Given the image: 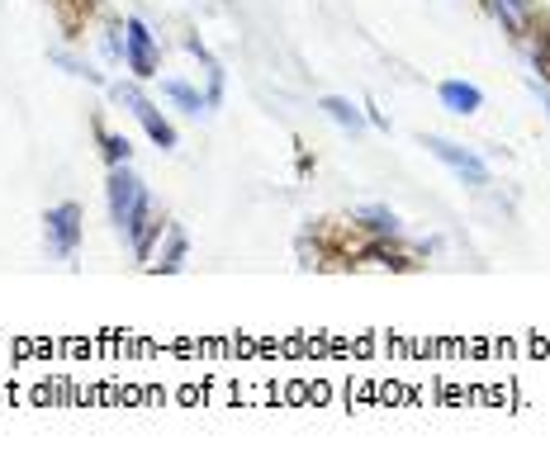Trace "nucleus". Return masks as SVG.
I'll use <instances>...</instances> for the list:
<instances>
[{
    "mask_svg": "<svg viewBox=\"0 0 550 464\" xmlns=\"http://www.w3.org/2000/svg\"><path fill=\"white\" fill-rule=\"evenodd\" d=\"M105 195H110V218H114V228H119V232L138 237V232L152 223V204H147V190H143V180L129 171V161L110 171V185H105Z\"/></svg>",
    "mask_w": 550,
    "mask_h": 464,
    "instance_id": "obj_1",
    "label": "nucleus"
},
{
    "mask_svg": "<svg viewBox=\"0 0 550 464\" xmlns=\"http://www.w3.org/2000/svg\"><path fill=\"white\" fill-rule=\"evenodd\" d=\"M422 147H427L437 161H446V166L460 176V185H475V190L479 185H489V166H484L475 152H465L460 143H446V138H437V133H422Z\"/></svg>",
    "mask_w": 550,
    "mask_h": 464,
    "instance_id": "obj_2",
    "label": "nucleus"
},
{
    "mask_svg": "<svg viewBox=\"0 0 550 464\" xmlns=\"http://www.w3.org/2000/svg\"><path fill=\"white\" fill-rule=\"evenodd\" d=\"M114 95H119V100H124L138 119H143V128H147V138H152V143H157V147H176V128L157 114V105L147 100L143 90H138V86H114Z\"/></svg>",
    "mask_w": 550,
    "mask_h": 464,
    "instance_id": "obj_3",
    "label": "nucleus"
},
{
    "mask_svg": "<svg viewBox=\"0 0 550 464\" xmlns=\"http://www.w3.org/2000/svg\"><path fill=\"white\" fill-rule=\"evenodd\" d=\"M48 247L57 251V256H76V247H81V209L76 204H57V209H48Z\"/></svg>",
    "mask_w": 550,
    "mask_h": 464,
    "instance_id": "obj_4",
    "label": "nucleus"
},
{
    "mask_svg": "<svg viewBox=\"0 0 550 464\" xmlns=\"http://www.w3.org/2000/svg\"><path fill=\"white\" fill-rule=\"evenodd\" d=\"M124 57H129L133 76H157V43L147 34L143 19H129V43H124Z\"/></svg>",
    "mask_w": 550,
    "mask_h": 464,
    "instance_id": "obj_5",
    "label": "nucleus"
},
{
    "mask_svg": "<svg viewBox=\"0 0 550 464\" xmlns=\"http://www.w3.org/2000/svg\"><path fill=\"white\" fill-rule=\"evenodd\" d=\"M441 105L451 109V114H475L484 105V95L475 86H465V81H441Z\"/></svg>",
    "mask_w": 550,
    "mask_h": 464,
    "instance_id": "obj_6",
    "label": "nucleus"
},
{
    "mask_svg": "<svg viewBox=\"0 0 550 464\" xmlns=\"http://www.w3.org/2000/svg\"><path fill=\"white\" fill-rule=\"evenodd\" d=\"M323 114H328L332 124L351 128V133H361V128H366V114L351 105V100H342V95H328V100H323Z\"/></svg>",
    "mask_w": 550,
    "mask_h": 464,
    "instance_id": "obj_7",
    "label": "nucleus"
},
{
    "mask_svg": "<svg viewBox=\"0 0 550 464\" xmlns=\"http://www.w3.org/2000/svg\"><path fill=\"white\" fill-rule=\"evenodd\" d=\"M356 218H361L370 232H380V237H394V232H399V218H394V209H385V204H366Z\"/></svg>",
    "mask_w": 550,
    "mask_h": 464,
    "instance_id": "obj_8",
    "label": "nucleus"
},
{
    "mask_svg": "<svg viewBox=\"0 0 550 464\" xmlns=\"http://www.w3.org/2000/svg\"><path fill=\"white\" fill-rule=\"evenodd\" d=\"M494 15L503 19L508 34H522L527 29V0H494Z\"/></svg>",
    "mask_w": 550,
    "mask_h": 464,
    "instance_id": "obj_9",
    "label": "nucleus"
},
{
    "mask_svg": "<svg viewBox=\"0 0 550 464\" xmlns=\"http://www.w3.org/2000/svg\"><path fill=\"white\" fill-rule=\"evenodd\" d=\"M166 95H171V100H176V105H185V109H190V114H200V109H204V100H200V95H195V90H190V86H185V81H166Z\"/></svg>",
    "mask_w": 550,
    "mask_h": 464,
    "instance_id": "obj_10",
    "label": "nucleus"
},
{
    "mask_svg": "<svg viewBox=\"0 0 550 464\" xmlns=\"http://www.w3.org/2000/svg\"><path fill=\"white\" fill-rule=\"evenodd\" d=\"M181 266H185V237H181V232H171V247H166V256L157 261V270L171 275V270H181Z\"/></svg>",
    "mask_w": 550,
    "mask_h": 464,
    "instance_id": "obj_11",
    "label": "nucleus"
},
{
    "mask_svg": "<svg viewBox=\"0 0 550 464\" xmlns=\"http://www.w3.org/2000/svg\"><path fill=\"white\" fill-rule=\"evenodd\" d=\"M129 138H119V133H105V157H110V166H124L129 161Z\"/></svg>",
    "mask_w": 550,
    "mask_h": 464,
    "instance_id": "obj_12",
    "label": "nucleus"
},
{
    "mask_svg": "<svg viewBox=\"0 0 550 464\" xmlns=\"http://www.w3.org/2000/svg\"><path fill=\"white\" fill-rule=\"evenodd\" d=\"M536 95H541V100H546V109H550V90L541 86V81H536Z\"/></svg>",
    "mask_w": 550,
    "mask_h": 464,
    "instance_id": "obj_13",
    "label": "nucleus"
}]
</instances>
